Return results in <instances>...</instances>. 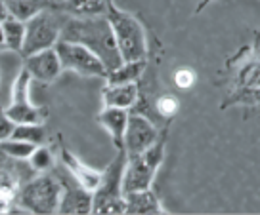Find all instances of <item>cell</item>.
<instances>
[{
	"mask_svg": "<svg viewBox=\"0 0 260 215\" xmlns=\"http://www.w3.org/2000/svg\"><path fill=\"white\" fill-rule=\"evenodd\" d=\"M63 40L79 42L84 48H88L92 54L100 57V61L104 63L107 72L113 71L115 67L122 63L117 42H115L111 25L107 21L106 16L98 17H73L69 16L61 29Z\"/></svg>",
	"mask_w": 260,
	"mask_h": 215,
	"instance_id": "obj_1",
	"label": "cell"
},
{
	"mask_svg": "<svg viewBox=\"0 0 260 215\" xmlns=\"http://www.w3.org/2000/svg\"><path fill=\"white\" fill-rule=\"evenodd\" d=\"M106 17L109 25H111V31H113L115 42H117V48H119L122 61L146 59L147 36L144 25L140 23L132 14L117 8L113 4V0L107 2Z\"/></svg>",
	"mask_w": 260,
	"mask_h": 215,
	"instance_id": "obj_2",
	"label": "cell"
},
{
	"mask_svg": "<svg viewBox=\"0 0 260 215\" xmlns=\"http://www.w3.org/2000/svg\"><path fill=\"white\" fill-rule=\"evenodd\" d=\"M67 17H69L67 12L50 6L31 17L29 21H25V42L21 48V56L25 57L41 50L54 48L61 36V29Z\"/></svg>",
	"mask_w": 260,
	"mask_h": 215,
	"instance_id": "obj_3",
	"label": "cell"
},
{
	"mask_svg": "<svg viewBox=\"0 0 260 215\" xmlns=\"http://www.w3.org/2000/svg\"><path fill=\"white\" fill-rule=\"evenodd\" d=\"M126 164V152L119 149L117 158L102 171V181L92 192V213H124L122 194V169Z\"/></svg>",
	"mask_w": 260,
	"mask_h": 215,
	"instance_id": "obj_4",
	"label": "cell"
},
{
	"mask_svg": "<svg viewBox=\"0 0 260 215\" xmlns=\"http://www.w3.org/2000/svg\"><path fill=\"white\" fill-rule=\"evenodd\" d=\"M162 158H165V145L161 141H157L153 147H149L140 154L126 156V164L122 169V194L151 189Z\"/></svg>",
	"mask_w": 260,
	"mask_h": 215,
	"instance_id": "obj_5",
	"label": "cell"
},
{
	"mask_svg": "<svg viewBox=\"0 0 260 215\" xmlns=\"http://www.w3.org/2000/svg\"><path fill=\"white\" fill-rule=\"evenodd\" d=\"M61 189L63 185L46 171L23 185V189L17 194L16 204H19L27 213H57Z\"/></svg>",
	"mask_w": 260,
	"mask_h": 215,
	"instance_id": "obj_6",
	"label": "cell"
},
{
	"mask_svg": "<svg viewBox=\"0 0 260 215\" xmlns=\"http://www.w3.org/2000/svg\"><path fill=\"white\" fill-rule=\"evenodd\" d=\"M54 48L57 52L63 71H73L81 76H104L106 78L107 69L100 61V57L92 54L88 48H84L82 44L59 38Z\"/></svg>",
	"mask_w": 260,
	"mask_h": 215,
	"instance_id": "obj_7",
	"label": "cell"
},
{
	"mask_svg": "<svg viewBox=\"0 0 260 215\" xmlns=\"http://www.w3.org/2000/svg\"><path fill=\"white\" fill-rule=\"evenodd\" d=\"M157 141H159V132L149 120L140 114H134V116L128 114V122L122 137V149L126 152V156H134L147 151Z\"/></svg>",
	"mask_w": 260,
	"mask_h": 215,
	"instance_id": "obj_8",
	"label": "cell"
},
{
	"mask_svg": "<svg viewBox=\"0 0 260 215\" xmlns=\"http://www.w3.org/2000/svg\"><path fill=\"white\" fill-rule=\"evenodd\" d=\"M23 67L29 71L32 80L42 82V84H50L61 74V63H59V57H57L56 48H46L41 52H35L25 56Z\"/></svg>",
	"mask_w": 260,
	"mask_h": 215,
	"instance_id": "obj_9",
	"label": "cell"
},
{
	"mask_svg": "<svg viewBox=\"0 0 260 215\" xmlns=\"http://www.w3.org/2000/svg\"><path fill=\"white\" fill-rule=\"evenodd\" d=\"M61 162L67 167V171L71 174V177L75 179V183L84 187L86 191L94 192L98 189V185L102 181V171L94 169V167L86 166L79 156H75L71 151L63 149L61 151Z\"/></svg>",
	"mask_w": 260,
	"mask_h": 215,
	"instance_id": "obj_10",
	"label": "cell"
},
{
	"mask_svg": "<svg viewBox=\"0 0 260 215\" xmlns=\"http://www.w3.org/2000/svg\"><path fill=\"white\" fill-rule=\"evenodd\" d=\"M57 213H92V192L81 185H65L57 204Z\"/></svg>",
	"mask_w": 260,
	"mask_h": 215,
	"instance_id": "obj_11",
	"label": "cell"
},
{
	"mask_svg": "<svg viewBox=\"0 0 260 215\" xmlns=\"http://www.w3.org/2000/svg\"><path fill=\"white\" fill-rule=\"evenodd\" d=\"M126 122H128V111L126 109L104 107V111L98 114V124L109 134L111 141L117 147V151L122 149V137H124Z\"/></svg>",
	"mask_w": 260,
	"mask_h": 215,
	"instance_id": "obj_12",
	"label": "cell"
},
{
	"mask_svg": "<svg viewBox=\"0 0 260 215\" xmlns=\"http://www.w3.org/2000/svg\"><path fill=\"white\" fill-rule=\"evenodd\" d=\"M124 213L155 215L167 213V211L161 206L159 198L155 196V192L151 189H146V191H134L124 194Z\"/></svg>",
	"mask_w": 260,
	"mask_h": 215,
	"instance_id": "obj_13",
	"label": "cell"
},
{
	"mask_svg": "<svg viewBox=\"0 0 260 215\" xmlns=\"http://www.w3.org/2000/svg\"><path fill=\"white\" fill-rule=\"evenodd\" d=\"M102 99H104V107H117V109H126L128 111L138 99V86H136V82L106 84Z\"/></svg>",
	"mask_w": 260,
	"mask_h": 215,
	"instance_id": "obj_14",
	"label": "cell"
},
{
	"mask_svg": "<svg viewBox=\"0 0 260 215\" xmlns=\"http://www.w3.org/2000/svg\"><path fill=\"white\" fill-rule=\"evenodd\" d=\"M10 17H16L19 21H29L31 17L41 14L42 10L50 8L48 0H2Z\"/></svg>",
	"mask_w": 260,
	"mask_h": 215,
	"instance_id": "obj_15",
	"label": "cell"
},
{
	"mask_svg": "<svg viewBox=\"0 0 260 215\" xmlns=\"http://www.w3.org/2000/svg\"><path fill=\"white\" fill-rule=\"evenodd\" d=\"M4 112L12 120L14 126L16 124H39V122H42V111L31 101L8 103L4 107Z\"/></svg>",
	"mask_w": 260,
	"mask_h": 215,
	"instance_id": "obj_16",
	"label": "cell"
},
{
	"mask_svg": "<svg viewBox=\"0 0 260 215\" xmlns=\"http://www.w3.org/2000/svg\"><path fill=\"white\" fill-rule=\"evenodd\" d=\"M109 0H65L61 10L73 17L106 16Z\"/></svg>",
	"mask_w": 260,
	"mask_h": 215,
	"instance_id": "obj_17",
	"label": "cell"
},
{
	"mask_svg": "<svg viewBox=\"0 0 260 215\" xmlns=\"http://www.w3.org/2000/svg\"><path fill=\"white\" fill-rule=\"evenodd\" d=\"M144 71H146V59L122 61L119 67H115L113 71L107 72L106 80L107 84H130V82H136Z\"/></svg>",
	"mask_w": 260,
	"mask_h": 215,
	"instance_id": "obj_18",
	"label": "cell"
},
{
	"mask_svg": "<svg viewBox=\"0 0 260 215\" xmlns=\"http://www.w3.org/2000/svg\"><path fill=\"white\" fill-rule=\"evenodd\" d=\"M2 32H4V46L8 52L21 54L25 42V21H19L16 17H6L2 21Z\"/></svg>",
	"mask_w": 260,
	"mask_h": 215,
	"instance_id": "obj_19",
	"label": "cell"
},
{
	"mask_svg": "<svg viewBox=\"0 0 260 215\" xmlns=\"http://www.w3.org/2000/svg\"><path fill=\"white\" fill-rule=\"evenodd\" d=\"M10 137H16V139L27 141V143H31L37 147V145L44 143V139H46V130L42 126V122H39V124H16Z\"/></svg>",
	"mask_w": 260,
	"mask_h": 215,
	"instance_id": "obj_20",
	"label": "cell"
},
{
	"mask_svg": "<svg viewBox=\"0 0 260 215\" xmlns=\"http://www.w3.org/2000/svg\"><path fill=\"white\" fill-rule=\"evenodd\" d=\"M31 74L29 71L21 67L17 71L16 78L12 82V88H10V103H19V101H31L29 99V88H31Z\"/></svg>",
	"mask_w": 260,
	"mask_h": 215,
	"instance_id": "obj_21",
	"label": "cell"
},
{
	"mask_svg": "<svg viewBox=\"0 0 260 215\" xmlns=\"http://www.w3.org/2000/svg\"><path fill=\"white\" fill-rule=\"evenodd\" d=\"M32 149H35V145L21 141V139H16V137H8V139L0 141V151L4 154H8L10 158L16 160H27L31 156Z\"/></svg>",
	"mask_w": 260,
	"mask_h": 215,
	"instance_id": "obj_22",
	"label": "cell"
},
{
	"mask_svg": "<svg viewBox=\"0 0 260 215\" xmlns=\"http://www.w3.org/2000/svg\"><path fill=\"white\" fill-rule=\"evenodd\" d=\"M29 164L35 171H39V174H46L50 171L52 167H54V154L50 151L48 147H44V145H37L35 149H32L31 156H29Z\"/></svg>",
	"mask_w": 260,
	"mask_h": 215,
	"instance_id": "obj_23",
	"label": "cell"
},
{
	"mask_svg": "<svg viewBox=\"0 0 260 215\" xmlns=\"http://www.w3.org/2000/svg\"><path fill=\"white\" fill-rule=\"evenodd\" d=\"M155 105H157V111H159V114H161V116H165V118H172V116L178 112L180 101L174 96L167 94V96L159 97Z\"/></svg>",
	"mask_w": 260,
	"mask_h": 215,
	"instance_id": "obj_24",
	"label": "cell"
},
{
	"mask_svg": "<svg viewBox=\"0 0 260 215\" xmlns=\"http://www.w3.org/2000/svg\"><path fill=\"white\" fill-rule=\"evenodd\" d=\"M174 84L178 86L180 90H189L195 84V72L191 69H178L174 72Z\"/></svg>",
	"mask_w": 260,
	"mask_h": 215,
	"instance_id": "obj_25",
	"label": "cell"
},
{
	"mask_svg": "<svg viewBox=\"0 0 260 215\" xmlns=\"http://www.w3.org/2000/svg\"><path fill=\"white\" fill-rule=\"evenodd\" d=\"M12 130H14V124H12V120L6 116V112H4V107H0V141L8 139V137L12 136Z\"/></svg>",
	"mask_w": 260,
	"mask_h": 215,
	"instance_id": "obj_26",
	"label": "cell"
},
{
	"mask_svg": "<svg viewBox=\"0 0 260 215\" xmlns=\"http://www.w3.org/2000/svg\"><path fill=\"white\" fill-rule=\"evenodd\" d=\"M6 17H8V12H6V6H4V2L0 0V23H2Z\"/></svg>",
	"mask_w": 260,
	"mask_h": 215,
	"instance_id": "obj_27",
	"label": "cell"
},
{
	"mask_svg": "<svg viewBox=\"0 0 260 215\" xmlns=\"http://www.w3.org/2000/svg\"><path fill=\"white\" fill-rule=\"evenodd\" d=\"M48 2H50V6H54V8H61L65 0H48Z\"/></svg>",
	"mask_w": 260,
	"mask_h": 215,
	"instance_id": "obj_28",
	"label": "cell"
},
{
	"mask_svg": "<svg viewBox=\"0 0 260 215\" xmlns=\"http://www.w3.org/2000/svg\"><path fill=\"white\" fill-rule=\"evenodd\" d=\"M6 46H4V32H2V23H0V52H4Z\"/></svg>",
	"mask_w": 260,
	"mask_h": 215,
	"instance_id": "obj_29",
	"label": "cell"
},
{
	"mask_svg": "<svg viewBox=\"0 0 260 215\" xmlns=\"http://www.w3.org/2000/svg\"><path fill=\"white\" fill-rule=\"evenodd\" d=\"M0 82H2V69H0Z\"/></svg>",
	"mask_w": 260,
	"mask_h": 215,
	"instance_id": "obj_30",
	"label": "cell"
},
{
	"mask_svg": "<svg viewBox=\"0 0 260 215\" xmlns=\"http://www.w3.org/2000/svg\"><path fill=\"white\" fill-rule=\"evenodd\" d=\"M207 2H209V0H207Z\"/></svg>",
	"mask_w": 260,
	"mask_h": 215,
	"instance_id": "obj_31",
	"label": "cell"
}]
</instances>
